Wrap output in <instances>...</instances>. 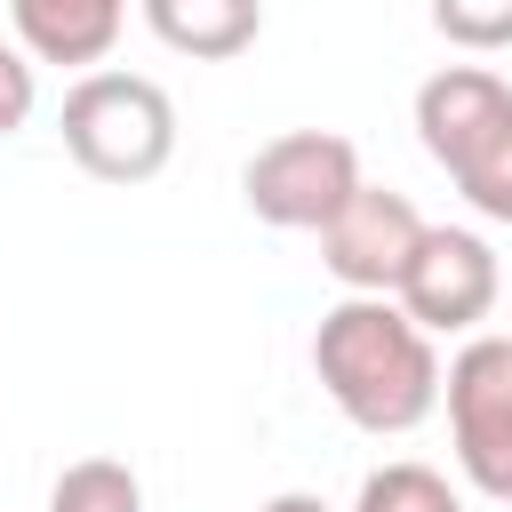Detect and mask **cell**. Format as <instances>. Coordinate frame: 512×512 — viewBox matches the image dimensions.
Here are the masks:
<instances>
[{
  "instance_id": "cell-1",
  "label": "cell",
  "mask_w": 512,
  "mask_h": 512,
  "mask_svg": "<svg viewBox=\"0 0 512 512\" xmlns=\"http://www.w3.org/2000/svg\"><path fill=\"white\" fill-rule=\"evenodd\" d=\"M312 376L344 408V424L400 440L440 408V352L392 296H344L312 328Z\"/></svg>"
},
{
  "instance_id": "cell-2",
  "label": "cell",
  "mask_w": 512,
  "mask_h": 512,
  "mask_svg": "<svg viewBox=\"0 0 512 512\" xmlns=\"http://www.w3.org/2000/svg\"><path fill=\"white\" fill-rule=\"evenodd\" d=\"M64 152L96 184H152L176 160V104L144 72H80L64 88Z\"/></svg>"
},
{
  "instance_id": "cell-3",
  "label": "cell",
  "mask_w": 512,
  "mask_h": 512,
  "mask_svg": "<svg viewBox=\"0 0 512 512\" xmlns=\"http://www.w3.org/2000/svg\"><path fill=\"white\" fill-rule=\"evenodd\" d=\"M352 192H360V152L336 128H288L256 144V160L240 168V200L272 232H328V216Z\"/></svg>"
},
{
  "instance_id": "cell-4",
  "label": "cell",
  "mask_w": 512,
  "mask_h": 512,
  "mask_svg": "<svg viewBox=\"0 0 512 512\" xmlns=\"http://www.w3.org/2000/svg\"><path fill=\"white\" fill-rule=\"evenodd\" d=\"M440 400H448V440L464 480L488 504H512V336H472L448 360Z\"/></svg>"
},
{
  "instance_id": "cell-5",
  "label": "cell",
  "mask_w": 512,
  "mask_h": 512,
  "mask_svg": "<svg viewBox=\"0 0 512 512\" xmlns=\"http://www.w3.org/2000/svg\"><path fill=\"white\" fill-rule=\"evenodd\" d=\"M496 288H504V272H496V248H488L480 232H464V224H424V240H416L392 304H400L424 336H472V328L496 312Z\"/></svg>"
},
{
  "instance_id": "cell-6",
  "label": "cell",
  "mask_w": 512,
  "mask_h": 512,
  "mask_svg": "<svg viewBox=\"0 0 512 512\" xmlns=\"http://www.w3.org/2000/svg\"><path fill=\"white\" fill-rule=\"evenodd\" d=\"M416 240H424L416 200H408V192H384V184H360V192L328 216L320 264L344 280V296H392L400 272H408V256H416Z\"/></svg>"
},
{
  "instance_id": "cell-7",
  "label": "cell",
  "mask_w": 512,
  "mask_h": 512,
  "mask_svg": "<svg viewBox=\"0 0 512 512\" xmlns=\"http://www.w3.org/2000/svg\"><path fill=\"white\" fill-rule=\"evenodd\" d=\"M512 112V88L488 72V64H440L424 88H416V136L440 168H456L496 120Z\"/></svg>"
},
{
  "instance_id": "cell-8",
  "label": "cell",
  "mask_w": 512,
  "mask_h": 512,
  "mask_svg": "<svg viewBox=\"0 0 512 512\" xmlns=\"http://www.w3.org/2000/svg\"><path fill=\"white\" fill-rule=\"evenodd\" d=\"M8 24L32 64H104L128 24V0H8Z\"/></svg>"
},
{
  "instance_id": "cell-9",
  "label": "cell",
  "mask_w": 512,
  "mask_h": 512,
  "mask_svg": "<svg viewBox=\"0 0 512 512\" xmlns=\"http://www.w3.org/2000/svg\"><path fill=\"white\" fill-rule=\"evenodd\" d=\"M144 24H152L160 48L200 56V64H224V56H248L256 48L264 0H144Z\"/></svg>"
},
{
  "instance_id": "cell-10",
  "label": "cell",
  "mask_w": 512,
  "mask_h": 512,
  "mask_svg": "<svg viewBox=\"0 0 512 512\" xmlns=\"http://www.w3.org/2000/svg\"><path fill=\"white\" fill-rule=\"evenodd\" d=\"M48 512H144V488L120 456H80V464L56 472Z\"/></svg>"
},
{
  "instance_id": "cell-11",
  "label": "cell",
  "mask_w": 512,
  "mask_h": 512,
  "mask_svg": "<svg viewBox=\"0 0 512 512\" xmlns=\"http://www.w3.org/2000/svg\"><path fill=\"white\" fill-rule=\"evenodd\" d=\"M448 176H456V192H464L488 224H512V112H504V120H496Z\"/></svg>"
},
{
  "instance_id": "cell-12",
  "label": "cell",
  "mask_w": 512,
  "mask_h": 512,
  "mask_svg": "<svg viewBox=\"0 0 512 512\" xmlns=\"http://www.w3.org/2000/svg\"><path fill=\"white\" fill-rule=\"evenodd\" d=\"M352 512H464V504H456V488L432 464H384V472L360 480Z\"/></svg>"
},
{
  "instance_id": "cell-13",
  "label": "cell",
  "mask_w": 512,
  "mask_h": 512,
  "mask_svg": "<svg viewBox=\"0 0 512 512\" xmlns=\"http://www.w3.org/2000/svg\"><path fill=\"white\" fill-rule=\"evenodd\" d=\"M432 32L448 48L496 56V48H512V0H432Z\"/></svg>"
},
{
  "instance_id": "cell-14",
  "label": "cell",
  "mask_w": 512,
  "mask_h": 512,
  "mask_svg": "<svg viewBox=\"0 0 512 512\" xmlns=\"http://www.w3.org/2000/svg\"><path fill=\"white\" fill-rule=\"evenodd\" d=\"M32 104H40V80H32V56L0 40V136H16V128L32 120Z\"/></svg>"
},
{
  "instance_id": "cell-15",
  "label": "cell",
  "mask_w": 512,
  "mask_h": 512,
  "mask_svg": "<svg viewBox=\"0 0 512 512\" xmlns=\"http://www.w3.org/2000/svg\"><path fill=\"white\" fill-rule=\"evenodd\" d=\"M256 512H328L312 488H288V496H272V504H256Z\"/></svg>"
}]
</instances>
